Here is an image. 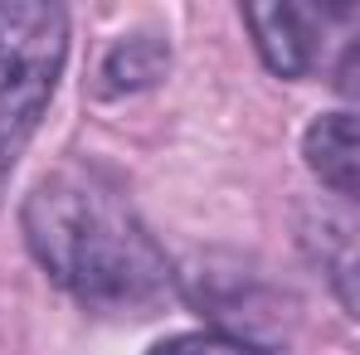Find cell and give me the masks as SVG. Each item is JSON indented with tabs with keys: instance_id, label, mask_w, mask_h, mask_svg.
<instances>
[{
	"instance_id": "6",
	"label": "cell",
	"mask_w": 360,
	"mask_h": 355,
	"mask_svg": "<svg viewBox=\"0 0 360 355\" xmlns=\"http://www.w3.org/2000/svg\"><path fill=\"white\" fill-rule=\"evenodd\" d=\"M146 355H268L258 346H248L239 336H219V331H190V336H171L161 346H151Z\"/></svg>"
},
{
	"instance_id": "2",
	"label": "cell",
	"mask_w": 360,
	"mask_h": 355,
	"mask_svg": "<svg viewBox=\"0 0 360 355\" xmlns=\"http://www.w3.org/2000/svg\"><path fill=\"white\" fill-rule=\"evenodd\" d=\"M68 59V10L54 0H0V180L49 112Z\"/></svg>"
},
{
	"instance_id": "3",
	"label": "cell",
	"mask_w": 360,
	"mask_h": 355,
	"mask_svg": "<svg viewBox=\"0 0 360 355\" xmlns=\"http://www.w3.org/2000/svg\"><path fill=\"white\" fill-rule=\"evenodd\" d=\"M346 5H243L253 44L278 78H302L326 39V25L341 20Z\"/></svg>"
},
{
	"instance_id": "5",
	"label": "cell",
	"mask_w": 360,
	"mask_h": 355,
	"mask_svg": "<svg viewBox=\"0 0 360 355\" xmlns=\"http://www.w3.org/2000/svg\"><path fill=\"white\" fill-rule=\"evenodd\" d=\"M166 68H171V49H166V39H156V34H136V39L117 44V49L103 59V68H98V93H103V98L146 93V88H156V83L166 78Z\"/></svg>"
},
{
	"instance_id": "1",
	"label": "cell",
	"mask_w": 360,
	"mask_h": 355,
	"mask_svg": "<svg viewBox=\"0 0 360 355\" xmlns=\"http://www.w3.org/2000/svg\"><path fill=\"white\" fill-rule=\"evenodd\" d=\"M34 263L98 316H156L176 297V273L117 190L88 176H49L20 205Z\"/></svg>"
},
{
	"instance_id": "7",
	"label": "cell",
	"mask_w": 360,
	"mask_h": 355,
	"mask_svg": "<svg viewBox=\"0 0 360 355\" xmlns=\"http://www.w3.org/2000/svg\"><path fill=\"white\" fill-rule=\"evenodd\" d=\"M336 88L346 93V98H360V34L346 44V54H341V68H336Z\"/></svg>"
},
{
	"instance_id": "4",
	"label": "cell",
	"mask_w": 360,
	"mask_h": 355,
	"mask_svg": "<svg viewBox=\"0 0 360 355\" xmlns=\"http://www.w3.org/2000/svg\"><path fill=\"white\" fill-rule=\"evenodd\" d=\"M302 156L326 190L360 205V112H326L307 127Z\"/></svg>"
}]
</instances>
